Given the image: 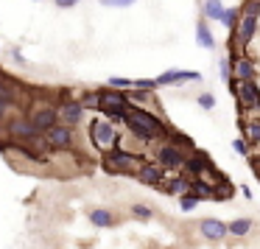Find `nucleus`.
I'll return each instance as SVG.
<instances>
[{
  "label": "nucleus",
  "mask_w": 260,
  "mask_h": 249,
  "mask_svg": "<svg viewBox=\"0 0 260 249\" xmlns=\"http://www.w3.org/2000/svg\"><path fill=\"white\" fill-rule=\"evenodd\" d=\"M165 176H168V171H165L159 163H143V168L137 171V179H140L143 185H154V188L162 185Z\"/></svg>",
  "instance_id": "obj_7"
},
{
  "label": "nucleus",
  "mask_w": 260,
  "mask_h": 249,
  "mask_svg": "<svg viewBox=\"0 0 260 249\" xmlns=\"http://www.w3.org/2000/svg\"><path fill=\"white\" fill-rule=\"evenodd\" d=\"M199 230H202V235L210 238V241H221V238L230 235V227L218 219H204L202 224H199Z\"/></svg>",
  "instance_id": "obj_16"
},
{
  "label": "nucleus",
  "mask_w": 260,
  "mask_h": 249,
  "mask_svg": "<svg viewBox=\"0 0 260 249\" xmlns=\"http://www.w3.org/2000/svg\"><path fill=\"white\" fill-rule=\"evenodd\" d=\"M98 109H109V107H129V92L123 90H112V87H104L98 90Z\"/></svg>",
  "instance_id": "obj_10"
},
{
  "label": "nucleus",
  "mask_w": 260,
  "mask_h": 249,
  "mask_svg": "<svg viewBox=\"0 0 260 249\" xmlns=\"http://www.w3.org/2000/svg\"><path fill=\"white\" fill-rule=\"evenodd\" d=\"M179 204H182V210H187V213H190V210L199 204V199L190 196V193H185V196H179Z\"/></svg>",
  "instance_id": "obj_33"
},
{
  "label": "nucleus",
  "mask_w": 260,
  "mask_h": 249,
  "mask_svg": "<svg viewBox=\"0 0 260 249\" xmlns=\"http://www.w3.org/2000/svg\"><path fill=\"white\" fill-rule=\"evenodd\" d=\"M81 107H101V104H98V92H90V96H84V101H81Z\"/></svg>",
  "instance_id": "obj_37"
},
{
  "label": "nucleus",
  "mask_w": 260,
  "mask_h": 249,
  "mask_svg": "<svg viewBox=\"0 0 260 249\" xmlns=\"http://www.w3.org/2000/svg\"><path fill=\"white\" fill-rule=\"evenodd\" d=\"M204 76L199 70H165L162 76H157V87H168V84H182V81H202Z\"/></svg>",
  "instance_id": "obj_6"
},
{
  "label": "nucleus",
  "mask_w": 260,
  "mask_h": 249,
  "mask_svg": "<svg viewBox=\"0 0 260 249\" xmlns=\"http://www.w3.org/2000/svg\"><path fill=\"white\" fill-rule=\"evenodd\" d=\"M90 137H92V143H95V148H101L104 154L120 148L118 146V132H115V126L109 123V120H92Z\"/></svg>",
  "instance_id": "obj_3"
},
{
  "label": "nucleus",
  "mask_w": 260,
  "mask_h": 249,
  "mask_svg": "<svg viewBox=\"0 0 260 249\" xmlns=\"http://www.w3.org/2000/svg\"><path fill=\"white\" fill-rule=\"evenodd\" d=\"M0 98L9 104H20V87L14 81H9L6 76H0Z\"/></svg>",
  "instance_id": "obj_21"
},
{
  "label": "nucleus",
  "mask_w": 260,
  "mask_h": 249,
  "mask_svg": "<svg viewBox=\"0 0 260 249\" xmlns=\"http://www.w3.org/2000/svg\"><path fill=\"white\" fill-rule=\"evenodd\" d=\"M157 163L162 165L165 171L182 174V171H185V163H187V154L179 151V148H174V146H168V143H162V146L157 148Z\"/></svg>",
  "instance_id": "obj_5"
},
{
  "label": "nucleus",
  "mask_w": 260,
  "mask_h": 249,
  "mask_svg": "<svg viewBox=\"0 0 260 249\" xmlns=\"http://www.w3.org/2000/svg\"><path fill=\"white\" fill-rule=\"evenodd\" d=\"M202 14H204V20H215V23H221V20H224V6H221V0H204Z\"/></svg>",
  "instance_id": "obj_22"
},
{
  "label": "nucleus",
  "mask_w": 260,
  "mask_h": 249,
  "mask_svg": "<svg viewBox=\"0 0 260 249\" xmlns=\"http://www.w3.org/2000/svg\"><path fill=\"white\" fill-rule=\"evenodd\" d=\"M90 221L95 227H112L115 224V215H112V210L98 207V210H90Z\"/></svg>",
  "instance_id": "obj_24"
},
{
  "label": "nucleus",
  "mask_w": 260,
  "mask_h": 249,
  "mask_svg": "<svg viewBox=\"0 0 260 249\" xmlns=\"http://www.w3.org/2000/svg\"><path fill=\"white\" fill-rule=\"evenodd\" d=\"M76 3H79V0H56L59 9H70V6H76Z\"/></svg>",
  "instance_id": "obj_39"
},
{
  "label": "nucleus",
  "mask_w": 260,
  "mask_h": 249,
  "mask_svg": "<svg viewBox=\"0 0 260 249\" xmlns=\"http://www.w3.org/2000/svg\"><path fill=\"white\" fill-rule=\"evenodd\" d=\"M221 79L230 84L232 81V68H230V59H221Z\"/></svg>",
  "instance_id": "obj_36"
},
{
  "label": "nucleus",
  "mask_w": 260,
  "mask_h": 249,
  "mask_svg": "<svg viewBox=\"0 0 260 249\" xmlns=\"http://www.w3.org/2000/svg\"><path fill=\"white\" fill-rule=\"evenodd\" d=\"M151 92H146V90H135V92H129V104L132 101H137V104H146V101H151Z\"/></svg>",
  "instance_id": "obj_32"
},
{
  "label": "nucleus",
  "mask_w": 260,
  "mask_h": 249,
  "mask_svg": "<svg viewBox=\"0 0 260 249\" xmlns=\"http://www.w3.org/2000/svg\"><path fill=\"white\" fill-rule=\"evenodd\" d=\"M126 126H129V132L135 137H140L143 143L165 137V132H168L165 120H159L157 115L146 112V109H140V107H132V104H129V115H126Z\"/></svg>",
  "instance_id": "obj_1"
},
{
  "label": "nucleus",
  "mask_w": 260,
  "mask_h": 249,
  "mask_svg": "<svg viewBox=\"0 0 260 249\" xmlns=\"http://www.w3.org/2000/svg\"><path fill=\"white\" fill-rule=\"evenodd\" d=\"M146 160H140L137 154L123 151V148H115V151L104 154V168L112 171V174H137L143 168Z\"/></svg>",
  "instance_id": "obj_2"
},
{
  "label": "nucleus",
  "mask_w": 260,
  "mask_h": 249,
  "mask_svg": "<svg viewBox=\"0 0 260 249\" xmlns=\"http://www.w3.org/2000/svg\"><path fill=\"white\" fill-rule=\"evenodd\" d=\"M104 118H109V123H126V115H129V107H109V109H101Z\"/></svg>",
  "instance_id": "obj_25"
},
{
  "label": "nucleus",
  "mask_w": 260,
  "mask_h": 249,
  "mask_svg": "<svg viewBox=\"0 0 260 249\" xmlns=\"http://www.w3.org/2000/svg\"><path fill=\"white\" fill-rule=\"evenodd\" d=\"M196 101H199V107H202V109H213L215 107V96H213V92H202Z\"/></svg>",
  "instance_id": "obj_30"
},
{
  "label": "nucleus",
  "mask_w": 260,
  "mask_h": 249,
  "mask_svg": "<svg viewBox=\"0 0 260 249\" xmlns=\"http://www.w3.org/2000/svg\"><path fill=\"white\" fill-rule=\"evenodd\" d=\"M48 143H51V148H70L73 146L70 126H53V129H48Z\"/></svg>",
  "instance_id": "obj_18"
},
{
  "label": "nucleus",
  "mask_w": 260,
  "mask_h": 249,
  "mask_svg": "<svg viewBox=\"0 0 260 249\" xmlns=\"http://www.w3.org/2000/svg\"><path fill=\"white\" fill-rule=\"evenodd\" d=\"M56 120H59V112L53 107H40L34 115H31V123L37 126V132H40V135H45L48 129H53V126H56Z\"/></svg>",
  "instance_id": "obj_13"
},
{
  "label": "nucleus",
  "mask_w": 260,
  "mask_h": 249,
  "mask_svg": "<svg viewBox=\"0 0 260 249\" xmlns=\"http://www.w3.org/2000/svg\"><path fill=\"white\" fill-rule=\"evenodd\" d=\"M241 129H243V140L252 143V146H257L260 143V118H243Z\"/></svg>",
  "instance_id": "obj_19"
},
{
  "label": "nucleus",
  "mask_w": 260,
  "mask_h": 249,
  "mask_svg": "<svg viewBox=\"0 0 260 249\" xmlns=\"http://www.w3.org/2000/svg\"><path fill=\"white\" fill-rule=\"evenodd\" d=\"M107 87H112V90H135V81L132 79H120V76H112V79L107 81Z\"/></svg>",
  "instance_id": "obj_28"
},
{
  "label": "nucleus",
  "mask_w": 260,
  "mask_h": 249,
  "mask_svg": "<svg viewBox=\"0 0 260 249\" xmlns=\"http://www.w3.org/2000/svg\"><path fill=\"white\" fill-rule=\"evenodd\" d=\"M230 68H232V79L235 81H254V76H257L254 62L246 56V53L238 56V59H230Z\"/></svg>",
  "instance_id": "obj_8"
},
{
  "label": "nucleus",
  "mask_w": 260,
  "mask_h": 249,
  "mask_svg": "<svg viewBox=\"0 0 260 249\" xmlns=\"http://www.w3.org/2000/svg\"><path fill=\"white\" fill-rule=\"evenodd\" d=\"M104 6H112V9H123V6H135L137 0H101Z\"/></svg>",
  "instance_id": "obj_35"
},
{
  "label": "nucleus",
  "mask_w": 260,
  "mask_h": 249,
  "mask_svg": "<svg viewBox=\"0 0 260 249\" xmlns=\"http://www.w3.org/2000/svg\"><path fill=\"white\" fill-rule=\"evenodd\" d=\"M165 143H168V146H174V148H179V151H185V154L196 151L193 137L185 135V132H179V129H171V126H168V132H165Z\"/></svg>",
  "instance_id": "obj_15"
},
{
  "label": "nucleus",
  "mask_w": 260,
  "mask_h": 249,
  "mask_svg": "<svg viewBox=\"0 0 260 249\" xmlns=\"http://www.w3.org/2000/svg\"><path fill=\"white\" fill-rule=\"evenodd\" d=\"M190 176L185 174H176V176H165V182L159 185V191L168 193V196H185V193H190Z\"/></svg>",
  "instance_id": "obj_11"
},
{
  "label": "nucleus",
  "mask_w": 260,
  "mask_h": 249,
  "mask_svg": "<svg viewBox=\"0 0 260 249\" xmlns=\"http://www.w3.org/2000/svg\"><path fill=\"white\" fill-rule=\"evenodd\" d=\"M12 107H14V104H9V101H3V98H0V118H3V115H6Z\"/></svg>",
  "instance_id": "obj_40"
},
{
  "label": "nucleus",
  "mask_w": 260,
  "mask_h": 249,
  "mask_svg": "<svg viewBox=\"0 0 260 249\" xmlns=\"http://www.w3.org/2000/svg\"><path fill=\"white\" fill-rule=\"evenodd\" d=\"M226 87H230L232 96L241 101L243 109H260V90H257L254 81H235V79H232Z\"/></svg>",
  "instance_id": "obj_4"
},
{
  "label": "nucleus",
  "mask_w": 260,
  "mask_h": 249,
  "mask_svg": "<svg viewBox=\"0 0 260 249\" xmlns=\"http://www.w3.org/2000/svg\"><path fill=\"white\" fill-rule=\"evenodd\" d=\"M59 118L64 120V126L79 123V120L84 118V107H81V101H73V98H64V101H62V107H59Z\"/></svg>",
  "instance_id": "obj_14"
},
{
  "label": "nucleus",
  "mask_w": 260,
  "mask_h": 249,
  "mask_svg": "<svg viewBox=\"0 0 260 249\" xmlns=\"http://www.w3.org/2000/svg\"><path fill=\"white\" fill-rule=\"evenodd\" d=\"M196 42L202 48H207V51H213V48H215V37H213V31H210L207 20H199V25H196Z\"/></svg>",
  "instance_id": "obj_20"
},
{
  "label": "nucleus",
  "mask_w": 260,
  "mask_h": 249,
  "mask_svg": "<svg viewBox=\"0 0 260 249\" xmlns=\"http://www.w3.org/2000/svg\"><path fill=\"white\" fill-rule=\"evenodd\" d=\"M254 31H257V17L241 14V20H238V25H235V37H238V42H241L243 51H246V45L254 40Z\"/></svg>",
  "instance_id": "obj_12"
},
{
  "label": "nucleus",
  "mask_w": 260,
  "mask_h": 249,
  "mask_svg": "<svg viewBox=\"0 0 260 249\" xmlns=\"http://www.w3.org/2000/svg\"><path fill=\"white\" fill-rule=\"evenodd\" d=\"M207 168H213V163H210V157H207V151H193V154H187V163H185V171L182 174L185 176H190V179H196L202 171H207Z\"/></svg>",
  "instance_id": "obj_9"
},
{
  "label": "nucleus",
  "mask_w": 260,
  "mask_h": 249,
  "mask_svg": "<svg viewBox=\"0 0 260 249\" xmlns=\"http://www.w3.org/2000/svg\"><path fill=\"white\" fill-rule=\"evenodd\" d=\"M226 227H230V235L241 238V235H246V232L252 230V219H235V221H230Z\"/></svg>",
  "instance_id": "obj_26"
},
{
  "label": "nucleus",
  "mask_w": 260,
  "mask_h": 249,
  "mask_svg": "<svg viewBox=\"0 0 260 249\" xmlns=\"http://www.w3.org/2000/svg\"><path fill=\"white\" fill-rule=\"evenodd\" d=\"M132 215H135V219H140V221H148L151 219V207H148V204H135V207H132Z\"/></svg>",
  "instance_id": "obj_29"
},
{
  "label": "nucleus",
  "mask_w": 260,
  "mask_h": 249,
  "mask_svg": "<svg viewBox=\"0 0 260 249\" xmlns=\"http://www.w3.org/2000/svg\"><path fill=\"white\" fill-rule=\"evenodd\" d=\"M232 148H235L238 154H243V157H249V143L243 140V137H238V140H232Z\"/></svg>",
  "instance_id": "obj_34"
},
{
  "label": "nucleus",
  "mask_w": 260,
  "mask_h": 249,
  "mask_svg": "<svg viewBox=\"0 0 260 249\" xmlns=\"http://www.w3.org/2000/svg\"><path fill=\"white\" fill-rule=\"evenodd\" d=\"M190 196H196L199 202H210V199H215V191L210 185H204V182L193 179L190 182Z\"/></svg>",
  "instance_id": "obj_23"
},
{
  "label": "nucleus",
  "mask_w": 260,
  "mask_h": 249,
  "mask_svg": "<svg viewBox=\"0 0 260 249\" xmlns=\"http://www.w3.org/2000/svg\"><path fill=\"white\" fill-rule=\"evenodd\" d=\"M135 90L151 92V90H157V81H154V79H135Z\"/></svg>",
  "instance_id": "obj_31"
},
{
  "label": "nucleus",
  "mask_w": 260,
  "mask_h": 249,
  "mask_svg": "<svg viewBox=\"0 0 260 249\" xmlns=\"http://www.w3.org/2000/svg\"><path fill=\"white\" fill-rule=\"evenodd\" d=\"M238 20H241V6L224 9V20H221V23H224V25H226V28H230V31H235Z\"/></svg>",
  "instance_id": "obj_27"
},
{
  "label": "nucleus",
  "mask_w": 260,
  "mask_h": 249,
  "mask_svg": "<svg viewBox=\"0 0 260 249\" xmlns=\"http://www.w3.org/2000/svg\"><path fill=\"white\" fill-rule=\"evenodd\" d=\"M9 135L31 140V137H37L40 132H37V126L31 123V118H14V120H9Z\"/></svg>",
  "instance_id": "obj_17"
},
{
  "label": "nucleus",
  "mask_w": 260,
  "mask_h": 249,
  "mask_svg": "<svg viewBox=\"0 0 260 249\" xmlns=\"http://www.w3.org/2000/svg\"><path fill=\"white\" fill-rule=\"evenodd\" d=\"M249 165H252V171H254V174H260V154L249 157Z\"/></svg>",
  "instance_id": "obj_38"
}]
</instances>
